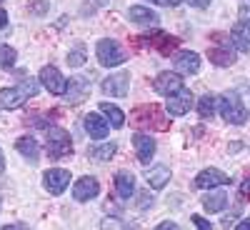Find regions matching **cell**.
Masks as SVG:
<instances>
[{"mask_svg":"<svg viewBox=\"0 0 250 230\" xmlns=\"http://www.w3.org/2000/svg\"><path fill=\"white\" fill-rule=\"evenodd\" d=\"M130 120L138 128H150V130H168L170 128V115H165L160 105H140L130 113Z\"/></svg>","mask_w":250,"mask_h":230,"instance_id":"1","label":"cell"},{"mask_svg":"<svg viewBox=\"0 0 250 230\" xmlns=\"http://www.w3.org/2000/svg\"><path fill=\"white\" fill-rule=\"evenodd\" d=\"M20 80H23V83H20L18 88H3V90H0V108H3V110L20 108L28 98H33L38 93V83L25 78V73H20Z\"/></svg>","mask_w":250,"mask_h":230,"instance_id":"2","label":"cell"},{"mask_svg":"<svg viewBox=\"0 0 250 230\" xmlns=\"http://www.w3.org/2000/svg\"><path fill=\"white\" fill-rule=\"evenodd\" d=\"M45 148H48V155L53 160L70 158L73 155V140L62 128H50L48 135H45Z\"/></svg>","mask_w":250,"mask_h":230,"instance_id":"3","label":"cell"},{"mask_svg":"<svg viewBox=\"0 0 250 230\" xmlns=\"http://www.w3.org/2000/svg\"><path fill=\"white\" fill-rule=\"evenodd\" d=\"M220 115L230 125H243L248 120V110L238 93H223L220 95Z\"/></svg>","mask_w":250,"mask_h":230,"instance_id":"4","label":"cell"},{"mask_svg":"<svg viewBox=\"0 0 250 230\" xmlns=\"http://www.w3.org/2000/svg\"><path fill=\"white\" fill-rule=\"evenodd\" d=\"M95 55H98V63L103 68H115V65H123L125 60H128V55H125V50L115 43V40L110 38H103L98 48H95Z\"/></svg>","mask_w":250,"mask_h":230,"instance_id":"5","label":"cell"},{"mask_svg":"<svg viewBox=\"0 0 250 230\" xmlns=\"http://www.w3.org/2000/svg\"><path fill=\"white\" fill-rule=\"evenodd\" d=\"M140 43L153 48V50H158L160 55H175V50H178V38L163 33V30H148V33H143L140 35Z\"/></svg>","mask_w":250,"mask_h":230,"instance_id":"6","label":"cell"},{"mask_svg":"<svg viewBox=\"0 0 250 230\" xmlns=\"http://www.w3.org/2000/svg\"><path fill=\"white\" fill-rule=\"evenodd\" d=\"M38 78H40V85H43L50 95H65L68 80H65V75H60V70L55 65H45Z\"/></svg>","mask_w":250,"mask_h":230,"instance_id":"7","label":"cell"},{"mask_svg":"<svg viewBox=\"0 0 250 230\" xmlns=\"http://www.w3.org/2000/svg\"><path fill=\"white\" fill-rule=\"evenodd\" d=\"M70 185V173L65 168H50L43 173V188L50 195H60Z\"/></svg>","mask_w":250,"mask_h":230,"instance_id":"8","label":"cell"},{"mask_svg":"<svg viewBox=\"0 0 250 230\" xmlns=\"http://www.w3.org/2000/svg\"><path fill=\"white\" fill-rule=\"evenodd\" d=\"M128 88H130V73H115L100 83V90L105 95H113V98H125L128 95Z\"/></svg>","mask_w":250,"mask_h":230,"instance_id":"9","label":"cell"},{"mask_svg":"<svg viewBox=\"0 0 250 230\" xmlns=\"http://www.w3.org/2000/svg\"><path fill=\"white\" fill-rule=\"evenodd\" d=\"M185 85H183V75H178V73H158L155 75V80H153V90L158 93V95H175L178 90H183Z\"/></svg>","mask_w":250,"mask_h":230,"instance_id":"10","label":"cell"},{"mask_svg":"<svg viewBox=\"0 0 250 230\" xmlns=\"http://www.w3.org/2000/svg\"><path fill=\"white\" fill-rule=\"evenodd\" d=\"M83 128H85V133L93 140H103L110 133V123H108V118H103L98 113H88L85 118H83Z\"/></svg>","mask_w":250,"mask_h":230,"instance_id":"11","label":"cell"},{"mask_svg":"<svg viewBox=\"0 0 250 230\" xmlns=\"http://www.w3.org/2000/svg\"><path fill=\"white\" fill-rule=\"evenodd\" d=\"M173 65L183 75H195L200 70V55L193 53V50H180V53L173 55Z\"/></svg>","mask_w":250,"mask_h":230,"instance_id":"12","label":"cell"},{"mask_svg":"<svg viewBox=\"0 0 250 230\" xmlns=\"http://www.w3.org/2000/svg\"><path fill=\"white\" fill-rule=\"evenodd\" d=\"M133 145H135V155H138V160L143 163V165H148L150 163V158L155 155V138L153 135H148V133H135L133 135Z\"/></svg>","mask_w":250,"mask_h":230,"instance_id":"13","label":"cell"},{"mask_svg":"<svg viewBox=\"0 0 250 230\" xmlns=\"http://www.w3.org/2000/svg\"><path fill=\"white\" fill-rule=\"evenodd\" d=\"M228 183H230V175H225L218 168H205L195 178V185L198 188H205V190H213V188H220V185H228Z\"/></svg>","mask_w":250,"mask_h":230,"instance_id":"14","label":"cell"},{"mask_svg":"<svg viewBox=\"0 0 250 230\" xmlns=\"http://www.w3.org/2000/svg\"><path fill=\"white\" fill-rule=\"evenodd\" d=\"M98 193H100V183H98L95 178H90V175L80 178V180L73 185V198H75L78 203H88V200H93Z\"/></svg>","mask_w":250,"mask_h":230,"instance_id":"15","label":"cell"},{"mask_svg":"<svg viewBox=\"0 0 250 230\" xmlns=\"http://www.w3.org/2000/svg\"><path fill=\"white\" fill-rule=\"evenodd\" d=\"M190 108H193V93L188 90V88H183V90H178L175 95L168 98V115L180 118V115H185Z\"/></svg>","mask_w":250,"mask_h":230,"instance_id":"16","label":"cell"},{"mask_svg":"<svg viewBox=\"0 0 250 230\" xmlns=\"http://www.w3.org/2000/svg\"><path fill=\"white\" fill-rule=\"evenodd\" d=\"M208 58H210V63L218 65V68H230V65H235V60H238V55L233 53L230 45H215V48H210V50H208Z\"/></svg>","mask_w":250,"mask_h":230,"instance_id":"17","label":"cell"},{"mask_svg":"<svg viewBox=\"0 0 250 230\" xmlns=\"http://www.w3.org/2000/svg\"><path fill=\"white\" fill-rule=\"evenodd\" d=\"M115 190L123 200H130L135 195V175L130 170H118L115 173Z\"/></svg>","mask_w":250,"mask_h":230,"instance_id":"18","label":"cell"},{"mask_svg":"<svg viewBox=\"0 0 250 230\" xmlns=\"http://www.w3.org/2000/svg\"><path fill=\"white\" fill-rule=\"evenodd\" d=\"M88 95V78H73L68 83V90H65V100L70 103V105H78V103H83Z\"/></svg>","mask_w":250,"mask_h":230,"instance_id":"19","label":"cell"},{"mask_svg":"<svg viewBox=\"0 0 250 230\" xmlns=\"http://www.w3.org/2000/svg\"><path fill=\"white\" fill-rule=\"evenodd\" d=\"M15 148H18V153H20V155H23L25 160H30V163H38V160H40V145H38V140H35L33 135H23V138H18Z\"/></svg>","mask_w":250,"mask_h":230,"instance_id":"20","label":"cell"},{"mask_svg":"<svg viewBox=\"0 0 250 230\" xmlns=\"http://www.w3.org/2000/svg\"><path fill=\"white\" fill-rule=\"evenodd\" d=\"M145 180H148V185L153 188V190H163L170 180V168L168 165H153V168L145 173Z\"/></svg>","mask_w":250,"mask_h":230,"instance_id":"21","label":"cell"},{"mask_svg":"<svg viewBox=\"0 0 250 230\" xmlns=\"http://www.w3.org/2000/svg\"><path fill=\"white\" fill-rule=\"evenodd\" d=\"M230 40L240 53H250V23H245V20L235 23V28L230 33Z\"/></svg>","mask_w":250,"mask_h":230,"instance_id":"22","label":"cell"},{"mask_svg":"<svg viewBox=\"0 0 250 230\" xmlns=\"http://www.w3.org/2000/svg\"><path fill=\"white\" fill-rule=\"evenodd\" d=\"M128 18L135 25H155L158 23V13H153L150 8H143V5H133L128 10Z\"/></svg>","mask_w":250,"mask_h":230,"instance_id":"23","label":"cell"},{"mask_svg":"<svg viewBox=\"0 0 250 230\" xmlns=\"http://www.w3.org/2000/svg\"><path fill=\"white\" fill-rule=\"evenodd\" d=\"M225 205H228V193L225 190H215V193L203 198V208L208 213H220V210H225Z\"/></svg>","mask_w":250,"mask_h":230,"instance_id":"24","label":"cell"},{"mask_svg":"<svg viewBox=\"0 0 250 230\" xmlns=\"http://www.w3.org/2000/svg\"><path fill=\"white\" fill-rule=\"evenodd\" d=\"M100 113L108 118V123L113 125V128H123L125 125V113L118 108V105H113V103H100Z\"/></svg>","mask_w":250,"mask_h":230,"instance_id":"25","label":"cell"},{"mask_svg":"<svg viewBox=\"0 0 250 230\" xmlns=\"http://www.w3.org/2000/svg\"><path fill=\"white\" fill-rule=\"evenodd\" d=\"M115 143H105V145H98V148H90V158L93 160H100V163H105V160H113V155H115Z\"/></svg>","mask_w":250,"mask_h":230,"instance_id":"26","label":"cell"},{"mask_svg":"<svg viewBox=\"0 0 250 230\" xmlns=\"http://www.w3.org/2000/svg\"><path fill=\"white\" fill-rule=\"evenodd\" d=\"M215 95H203L200 100H198V113H200V118H213L215 115Z\"/></svg>","mask_w":250,"mask_h":230,"instance_id":"27","label":"cell"},{"mask_svg":"<svg viewBox=\"0 0 250 230\" xmlns=\"http://www.w3.org/2000/svg\"><path fill=\"white\" fill-rule=\"evenodd\" d=\"M15 60H18V53H15V48H10V45H0V68L3 70H10L13 65H15Z\"/></svg>","mask_w":250,"mask_h":230,"instance_id":"28","label":"cell"},{"mask_svg":"<svg viewBox=\"0 0 250 230\" xmlns=\"http://www.w3.org/2000/svg\"><path fill=\"white\" fill-rule=\"evenodd\" d=\"M83 63H85V48L78 45V48H73V50L68 53V65H70V68H80Z\"/></svg>","mask_w":250,"mask_h":230,"instance_id":"29","label":"cell"},{"mask_svg":"<svg viewBox=\"0 0 250 230\" xmlns=\"http://www.w3.org/2000/svg\"><path fill=\"white\" fill-rule=\"evenodd\" d=\"M48 8H50V3H48V0H30V3H28V10H30V15H45L48 13Z\"/></svg>","mask_w":250,"mask_h":230,"instance_id":"30","label":"cell"},{"mask_svg":"<svg viewBox=\"0 0 250 230\" xmlns=\"http://www.w3.org/2000/svg\"><path fill=\"white\" fill-rule=\"evenodd\" d=\"M100 230H125V225L120 220H115V218H105L100 223Z\"/></svg>","mask_w":250,"mask_h":230,"instance_id":"31","label":"cell"},{"mask_svg":"<svg viewBox=\"0 0 250 230\" xmlns=\"http://www.w3.org/2000/svg\"><path fill=\"white\" fill-rule=\"evenodd\" d=\"M238 13H240V20L250 23V0H240V3H238Z\"/></svg>","mask_w":250,"mask_h":230,"instance_id":"32","label":"cell"},{"mask_svg":"<svg viewBox=\"0 0 250 230\" xmlns=\"http://www.w3.org/2000/svg\"><path fill=\"white\" fill-rule=\"evenodd\" d=\"M193 223H195L198 230H213V223L205 220V218H200V215H193Z\"/></svg>","mask_w":250,"mask_h":230,"instance_id":"33","label":"cell"},{"mask_svg":"<svg viewBox=\"0 0 250 230\" xmlns=\"http://www.w3.org/2000/svg\"><path fill=\"white\" fill-rule=\"evenodd\" d=\"M140 198H138V208H140V210H145V208H148V205H153V195L150 193H138Z\"/></svg>","mask_w":250,"mask_h":230,"instance_id":"34","label":"cell"},{"mask_svg":"<svg viewBox=\"0 0 250 230\" xmlns=\"http://www.w3.org/2000/svg\"><path fill=\"white\" fill-rule=\"evenodd\" d=\"M150 3L163 5V8H175V5H180V3H183V0H150Z\"/></svg>","mask_w":250,"mask_h":230,"instance_id":"35","label":"cell"},{"mask_svg":"<svg viewBox=\"0 0 250 230\" xmlns=\"http://www.w3.org/2000/svg\"><path fill=\"white\" fill-rule=\"evenodd\" d=\"M155 230H180V228H178L175 223H170V220H165V223H160Z\"/></svg>","mask_w":250,"mask_h":230,"instance_id":"36","label":"cell"},{"mask_svg":"<svg viewBox=\"0 0 250 230\" xmlns=\"http://www.w3.org/2000/svg\"><path fill=\"white\" fill-rule=\"evenodd\" d=\"M188 3H190L193 8H208V5H210V0H188Z\"/></svg>","mask_w":250,"mask_h":230,"instance_id":"37","label":"cell"},{"mask_svg":"<svg viewBox=\"0 0 250 230\" xmlns=\"http://www.w3.org/2000/svg\"><path fill=\"white\" fill-rule=\"evenodd\" d=\"M0 230H30V228L23 225V223H15V225H5V228H0Z\"/></svg>","mask_w":250,"mask_h":230,"instance_id":"38","label":"cell"},{"mask_svg":"<svg viewBox=\"0 0 250 230\" xmlns=\"http://www.w3.org/2000/svg\"><path fill=\"white\" fill-rule=\"evenodd\" d=\"M235 230H250V218H245V220H240V223L235 225Z\"/></svg>","mask_w":250,"mask_h":230,"instance_id":"39","label":"cell"},{"mask_svg":"<svg viewBox=\"0 0 250 230\" xmlns=\"http://www.w3.org/2000/svg\"><path fill=\"white\" fill-rule=\"evenodd\" d=\"M240 193H243L245 198H250V178H248V180L243 183V188H240Z\"/></svg>","mask_w":250,"mask_h":230,"instance_id":"40","label":"cell"},{"mask_svg":"<svg viewBox=\"0 0 250 230\" xmlns=\"http://www.w3.org/2000/svg\"><path fill=\"white\" fill-rule=\"evenodd\" d=\"M5 25H8V13L0 10V28H5Z\"/></svg>","mask_w":250,"mask_h":230,"instance_id":"41","label":"cell"},{"mask_svg":"<svg viewBox=\"0 0 250 230\" xmlns=\"http://www.w3.org/2000/svg\"><path fill=\"white\" fill-rule=\"evenodd\" d=\"M3 170H5V155H3V150H0V175H3Z\"/></svg>","mask_w":250,"mask_h":230,"instance_id":"42","label":"cell"},{"mask_svg":"<svg viewBox=\"0 0 250 230\" xmlns=\"http://www.w3.org/2000/svg\"><path fill=\"white\" fill-rule=\"evenodd\" d=\"M95 3H98V5H105V3H110V0H95Z\"/></svg>","mask_w":250,"mask_h":230,"instance_id":"43","label":"cell"},{"mask_svg":"<svg viewBox=\"0 0 250 230\" xmlns=\"http://www.w3.org/2000/svg\"><path fill=\"white\" fill-rule=\"evenodd\" d=\"M0 3H3V0H0Z\"/></svg>","mask_w":250,"mask_h":230,"instance_id":"44","label":"cell"}]
</instances>
